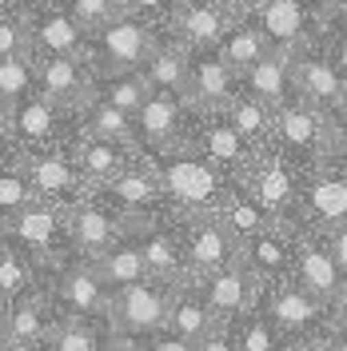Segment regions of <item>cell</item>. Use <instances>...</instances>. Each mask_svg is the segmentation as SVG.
Instances as JSON below:
<instances>
[{
	"label": "cell",
	"instance_id": "obj_1",
	"mask_svg": "<svg viewBox=\"0 0 347 351\" xmlns=\"http://www.w3.org/2000/svg\"><path fill=\"white\" fill-rule=\"evenodd\" d=\"M148 160L168 192L172 216H219L239 188V176L224 172L216 160H208L192 144L168 148V152L148 156Z\"/></svg>",
	"mask_w": 347,
	"mask_h": 351
},
{
	"label": "cell",
	"instance_id": "obj_2",
	"mask_svg": "<svg viewBox=\"0 0 347 351\" xmlns=\"http://www.w3.org/2000/svg\"><path fill=\"white\" fill-rule=\"evenodd\" d=\"M0 136L12 152H44L64 148L84 136V112H68L48 96H28L24 104L0 112Z\"/></svg>",
	"mask_w": 347,
	"mask_h": 351
},
{
	"label": "cell",
	"instance_id": "obj_3",
	"mask_svg": "<svg viewBox=\"0 0 347 351\" xmlns=\"http://www.w3.org/2000/svg\"><path fill=\"white\" fill-rule=\"evenodd\" d=\"M164 36H168L164 28L140 21L132 12H120L116 21H108L104 28H96L88 36L84 56L92 60L96 76L108 80V76H120V72H140V68L148 64V56L160 48Z\"/></svg>",
	"mask_w": 347,
	"mask_h": 351
},
{
	"label": "cell",
	"instance_id": "obj_4",
	"mask_svg": "<svg viewBox=\"0 0 347 351\" xmlns=\"http://www.w3.org/2000/svg\"><path fill=\"white\" fill-rule=\"evenodd\" d=\"M48 300L64 319H92L112 328V287L104 284L96 260L88 256H68L60 267L48 276Z\"/></svg>",
	"mask_w": 347,
	"mask_h": 351
},
{
	"label": "cell",
	"instance_id": "obj_5",
	"mask_svg": "<svg viewBox=\"0 0 347 351\" xmlns=\"http://www.w3.org/2000/svg\"><path fill=\"white\" fill-rule=\"evenodd\" d=\"M331 140H335V116L320 104L296 96L291 104L276 108V152H283L296 168L304 172L324 168Z\"/></svg>",
	"mask_w": 347,
	"mask_h": 351
},
{
	"label": "cell",
	"instance_id": "obj_6",
	"mask_svg": "<svg viewBox=\"0 0 347 351\" xmlns=\"http://www.w3.org/2000/svg\"><path fill=\"white\" fill-rule=\"evenodd\" d=\"M256 304H260L263 315L283 331L287 343L324 335V331H331V319H335V307L327 304V300H320L311 287H304L296 276H287L280 284L260 287V300H256Z\"/></svg>",
	"mask_w": 347,
	"mask_h": 351
},
{
	"label": "cell",
	"instance_id": "obj_7",
	"mask_svg": "<svg viewBox=\"0 0 347 351\" xmlns=\"http://www.w3.org/2000/svg\"><path fill=\"white\" fill-rule=\"evenodd\" d=\"M92 196L100 199V204H108L128 228H140V223H152V219L172 216L168 192H164V184H160V176H156L152 160H148L144 152H140V160L132 164L128 172L116 176V180L104 184V188H96Z\"/></svg>",
	"mask_w": 347,
	"mask_h": 351
},
{
	"label": "cell",
	"instance_id": "obj_8",
	"mask_svg": "<svg viewBox=\"0 0 347 351\" xmlns=\"http://www.w3.org/2000/svg\"><path fill=\"white\" fill-rule=\"evenodd\" d=\"M0 236H12L16 243H24L48 271L60 267L68 256H76L72 236H68V208L48 204V199H36L24 212L0 219Z\"/></svg>",
	"mask_w": 347,
	"mask_h": 351
},
{
	"label": "cell",
	"instance_id": "obj_9",
	"mask_svg": "<svg viewBox=\"0 0 347 351\" xmlns=\"http://www.w3.org/2000/svg\"><path fill=\"white\" fill-rule=\"evenodd\" d=\"M176 287L180 284H164V280H140V284L116 287L112 291V331L128 335L136 343H148L160 331H168Z\"/></svg>",
	"mask_w": 347,
	"mask_h": 351
},
{
	"label": "cell",
	"instance_id": "obj_10",
	"mask_svg": "<svg viewBox=\"0 0 347 351\" xmlns=\"http://www.w3.org/2000/svg\"><path fill=\"white\" fill-rule=\"evenodd\" d=\"M248 16L267 32L272 48L300 52L315 44L327 28V0H256Z\"/></svg>",
	"mask_w": 347,
	"mask_h": 351
},
{
	"label": "cell",
	"instance_id": "obj_11",
	"mask_svg": "<svg viewBox=\"0 0 347 351\" xmlns=\"http://www.w3.org/2000/svg\"><path fill=\"white\" fill-rule=\"evenodd\" d=\"M184 144H192L200 152L208 156V160H216L224 172L232 176H243L263 152H256L248 140H243V132L232 124V116L228 108H192L188 116V136H184Z\"/></svg>",
	"mask_w": 347,
	"mask_h": 351
},
{
	"label": "cell",
	"instance_id": "obj_12",
	"mask_svg": "<svg viewBox=\"0 0 347 351\" xmlns=\"http://www.w3.org/2000/svg\"><path fill=\"white\" fill-rule=\"evenodd\" d=\"M239 184L248 188V196L260 204L267 216L283 223V219L296 216L300 208V188H304V168H296L283 152H263L248 172L239 176Z\"/></svg>",
	"mask_w": 347,
	"mask_h": 351
},
{
	"label": "cell",
	"instance_id": "obj_13",
	"mask_svg": "<svg viewBox=\"0 0 347 351\" xmlns=\"http://www.w3.org/2000/svg\"><path fill=\"white\" fill-rule=\"evenodd\" d=\"M4 4L24 12L28 36H32V56H76L88 48L92 32L60 0H4Z\"/></svg>",
	"mask_w": 347,
	"mask_h": 351
},
{
	"label": "cell",
	"instance_id": "obj_14",
	"mask_svg": "<svg viewBox=\"0 0 347 351\" xmlns=\"http://www.w3.org/2000/svg\"><path fill=\"white\" fill-rule=\"evenodd\" d=\"M180 236H184V256H188V280L200 284L204 276H212L219 267L239 260L243 243L239 236L224 223V216H176Z\"/></svg>",
	"mask_w": 347,
	"mask_h": 351
},
{
	"label": "cell",
	"instance_id": "obj_15",
	"mask_svg": "<svg viewBox=\"0 0 347 351\" xmlns=\"http://www.w3.org/2000/svg\"><path fill=\"white\" fill-rule=\"evenodd\" d=\"M28 180L36 188V196L48 204H60V208H76L80 199L92 196V184L80 172V160L72 152V144L64 148H44V152H21Z\"/></svg>",
	"mask_w": 347,
	"mask_h": 351
},
{
	"label": "cell",
	"instance_id": "obj_16",
	"mask_svg": "<svg viewBox=\"0 0 347 351\" xmlns=\"http://www.w3.org/2000/svg\"><path fill=\"white\" fill-rule=\"evenodd\" d=\"M296 228L307 232H335L347 223V172L339 168H315L304 172V188H300V208L291 216Z\"/></svg>",
	"mask_w": 347,
	"mask_h": 351
},
{
	"label": "cell",
	"instance_id": "obj_17",
	"mask_svg": "<svg viewBox=\"0 0 347 351\" xmlns=\"http://www.w3.org/2000/svg\"><path fill=\"white\" fill-rule=\"evenodd\" d=\"M36 84L40 96L56 100L68 112H84L96 92H100V76L84 52L76 56H36Z\"/></svg>",
	"mask_w": 347,
	"mask_h": 351
},
{
	"label": "cell",
	"instance_id": "obj_18",
	"mask_svg": "<svg viewBox=\"0 0 347 351\" xmlns=\"http://www.w3.org/2000/svg\"><path fill=\"white\" fill-rule=\"evenodd\" d=\"M188 100L176 96V92H160L152 88L148 104L136 112V132H140V152L148 156H160L168 148H180L184 136H188Z\"/></svg>",
	"mask_w": 347,
	"mask_h": 351
},
{
	"label": "cell",
	"instance_id": "obj_19",
	"mask_svg": "<svg viewBox=\"0 0 347 351\" xmlns=\"http://www.w3.org/2000/svg\"><path fill=\"white\" fill-rule=\"evenodd\" d=\"M296 280L304 287H311L331 307H339L347 300V280L339 271V263H335V256H331V247H327V236H320V232L296 228Z\"/></svg>",
	"mask_w": 347,
	"mask_h": 351
},
{
	"label": "cell",
	"instance_id": "obj_20",
	"mask_svg": "<svg viewBox=\"0 0 347 351\" xmlns=\"http://www.w3.org/2000/svg\"><path fill=\"white\" fill-rule=\"evenodd\" d=\"M291 72H296V92L320 104L324 112H339L347 104V80L335 68V60L327 56V48L320 40L291 52Z\"/></svg>",
	"mask_w": 347,
	"mask_h": 351
},
{
	"label": "cell",
	"instance_id": "obj_21",
	"mask_svg": "<svg viewBox=\"0 0 347 351\" xmlns=\"http://www.w3.org/2000/svg\"><path fill=\"white\" fill-rule=\"evenodd\" d=\"M239 16L243 12L232 8V4H224V0H184L172 28H168V36H176V40L184 44V48H192V52L195 48H219Z\"/></svg>",
	"mask_w": 347,
	"mask_h": 351
},
{
	"label": "cell",
	"instance_id": "obj_22",
	"mask_svg": "<svg viewBox=\"0 0 347 351\" xmlns=\"http://www.w3.org/2000/svg\"><path fill=\"white\" fill-rule=\"evenodd\" d=\"M243 84H239L236 68L219 56V48H195L192 52V72H188V108H232Z\"/></svg>",
	"mask_w": 347,
	"mask_h": 351
},
{
	"label": "cell",
	"instance_id": "obj_23",
	"mask_svg": "<svg viewBox=\"0 0 347 351\" xmlns=\"http://www.w3.org/2000/svg\"><path fill=\"white\" fill-rule=\"evenodd\" d=\"M128 232H132L128 223L116 216L108 204H100L96 196H88V199H80L76 208H68V236H72V247H76L80 256H88V260H100V256H104L108 247H116Z\"/></svg>",
	"mask_w": 347,
	"mask_h": 351
},
{
	"label": "cell",
	"instance_id": "obj_24",
	"mask_svg": "<svg viewBox=\"0 0 347 351\" xmlns=\"http://www.w3.org/2000/svg\"><path fill=\"white\" fill-rule=\"evenodd\" d=\"M239 260L248 263V271L256 276V284H280L287 276H296V228L283 219V223H272L267 232L243 240V252Z\"/></svg>",
	"mask_w": 347,
	"mask_h": 351
},
{
	"label": "cell",
	"instance_id": "obj_25",
	"mask_svg": "<svg viewBox=\"0 0 347 351\" xmlns=\"http://www.w3.org/2000/svg\"><path fill=\"white\" fill-rule=\"evenodd\" d=\"M60 324V311L52 307L48 291L44 295H28L16 304L0 307V348H40L48 343L52 328Z\"/></svg>",
	"mask_w": 347,
	"mask_h": 351
},
{
	"label": "cell",
	"instance_id": "obj_26",
	"mask_svg": "<svg viewBox=\"0 0 347 351\" xmlns=\"http://www.w3.org/2000/svg\"><path fill=\"white\" fill-rule=\"evenodd\" d=\"M195 287H200V295L208 300V307H212V315H216L219 324L239 319L243 311H252L256 300H260V284H256V276L248 271L243 260L228 263V267H219L212 276H204Z\"/></svg>",
	"mask_w": 347,
	"mask_h": 351
},
{
	"label": "cell",
	"instance_id": "obj_27",
	"mask_svg": "<svg viewBox=\"0 0 347 351\" xmlns=\"http://www.w3.org/2000/svg\"><path fill=\"white\" fill-rule=\"evenodd\" d=\"M48 276L52 271L24 243H16L12 236H0V307L28 300V295H44Z\"/></svg>",
	"mask_w": 347,
	"mask_h": 351
},
{
	"label": "cell",
	"instance_id": "obj_28",
	"mask_svg": "<svg viewBox=\"0 0 347 351\" xmlns=\"http://www.w3.org/2000/svg\"><path fill=\"white\" fill-rule=\"evenodd\" d=\"M239 84H243L248 96L263 100L267 108H283L300 96L296 92V72H291V52H283V48H272L260 64L239 76Z\"/></svg>",
	"mask_w": 347,
	"mask_h": 351
},
{
	"label": "cell",
	"instance_id": "obj_29",
	"mask_svg": "<svg viewBox=\"0 0 347 351\" xmlns=\"http://www.w3.org/2000/svg\"><path fill=\"white\" fill-rule=\"evenodd\" d=\"M72 152H76V160H80V172L88 176L92 192L104 188V184H112L116 176H124L132 164L140 160V148L116 144V140H100V136H88V132L72 144Z\"/></svg>",
	"mask_w": 347,
	"mask_h": 351
},
{
	"label": "cell",
	"instance_id": "obj_30",
	"mask_svg": "<svg viewBox=\"0 0 347 351\" xmlns=\"http://www.w3.org/2000/svg\"><path fill=\"white\" fill-rule=\"evenodd\" d=\"M148 76V84L160 88V92H176L188 100V72H192V48L176 40V36H164L160 48L148 56V64L140 68Z\"/></svg>",
	"mask_w": 347,
	"mask_h": 351
},
{
	"label": "cell",
	"instance_id": "obj_31",
	"mask_svg": "<svg viewBox=\"0 0 347 351\" xmlns=\"http://www.w3.org/2000/svg\"><path fill=\"white\" fill-rule=\"evenodd\" d=\"M216 324H219V319L212 315L208 300L200 295V287H195L192 280L176 287V295H172V315H168V331L184 335V339H192V343H200V339L216 328Z\"/></svg>",
	"mask_w": 347,
	"mask_h": 351
},
{
	"label": "cell",
	"instance_id": "obj_32",
	"mask_svg": "<svg viewBox=\"0 0 347 351\" xmlns=\"http://www.w3.org/2000/svg\"><path fill=\"white\" fill-rule=\"evenodd\" d=\"M267 52H272V40H267V32H263L248 12L232 24V32H228L224 44H219V56L236 68V76H243L248 68H256Z\"/></svg>",
	"mask_w": 347,
	"mask_h": 351
},
{
	"label": "cell",
	"instance_id": "obj_33",
	"mask_svg": "<svg viewBox=\"0 0 347 351\" xmlns=\"http://www.w3.org/2000/svg\"><path fill=\"white\" fill-rule=\"evenodd\" d=\"M96 267H100V276H104V284H108L112 291H116V287H128V284H140V280H152L136 232H128L116 247H108V252L96 260Z\"/></svg>",
	"mask_w": 347,
	"mask_h": 351
},
{
	"label": "cell",
	"instance_id": "obj_34",
	"mask_svg": "<svg viewBox=\"0 0 347 351\" xmlns=\"http://www.w3.org/2000/svg\"><path fill=\"white\" fill-rule=\"evenodd\" d=\"M232 124L243 132V140L256 148V152H272L276 148V108H267L263 100L256 96H248V92H239L236 100H232Z\"/></svg>",
	"mask_w": 347,
	"mask_h": 351
},
{
	"label": "cell",
	"instance_id": "obj_35",
	"mask_svg": "<svg viewBox=\"0 0 347 351\" xmlns=\"http://www.w3.org/2000/svg\"><path fill=\"white\" fill-rule=\"evenodd\" d=\"M84 132L100 136V140H116V144H132L140 148V132H136V116H128L124 108H116L108 100H92L84 108Z\"/></svg>",
	"mask_w": 347,
	"mask_h": 351
},
{
	"label": "cell",
	"instance_id": "obj_36",
	"mask_svg": "<svg viewBox=\"0 0 347 351\" xmlns=\"http://www.w3.org/2000/svg\"><path fill=\"white\" fill-rule=\"evenodd\" d=\"M36 188L28 180V168H24V156L4 148V172H0V219L24 212L28 204H36Z\"/></svg>",
	"mask_w": 347,
	"mask_h": 351
},
{
	"label": "cell",
	"instance_id": "obj_37",
	"mask_svg": "<svg viewBox=\"0 0 347 351\" xmlns=\"http://www.w3.org/2000/svg\"><path fill=\"white\" fill-rule=\"evenodd\" d=\"M36 56H4L0 60V112L24 104L28 96H36Z\"/></svg>",
	"mask_w": 347,
	"mask_h": 351
},
{
	"label": "cell",
	"instance_id": "obj_38",
	"mask_svg": "<svg viewBox=\"0 0 347 351\" xmlns=\"http://www.w3.org/2000/svg\"><path fill=\"white\" fill-rule=\"evenodd\" d=\"M232 331H236V348L239 351H287L283 331L263 315L260 304L252 307V311H243L239 319H232Z\"/></svg>",
	"mask_w": 347,
	"mask_h": 351
},
{
	"label": "cell",
	"instance_id": "obj_39",
	"mask_svg": "<svg viewBox=\"0 0 347 351\" xmlns=\"http://www.w3.org/2000/svg\"><path fill=\"white\" fill-rule=\"evenodd\" d=\"M108 331L112 328L92 324V319H64V315H60V324L52 328L44 351H100V343H104Z\"/></svg>",
	"mask_w": 347,
	"mask_h": 351
},
{
	"label": "cell",
	"instance_id": "obj_40",
	"mask_svg": "<svg viewBox=\"0 0 347 351\" xmlns=\"http://www.w3.org/2000/svg\"><path fill=\"white\" fill-rule=\"evenodd\" d=\"M219 216H224V223H228V228L239 236V243L252 240V236H260V232H267V228L276 223V219H272L260 204H256V199L248 196V188H243V184L236 188V196L228 199V208H224Z\"/></svg>",
	"mask_w": 347,
	"mask_h": 351
},
{
	"label": "cell",
	"instance_id": "obj_41",
	"mask_svg": "<svg viewBox=\"0 0 347 351\" xmlns=\"http://www.w3.org/2000/svg\"><path fill=\"white\" fill-rule=\"evenodd\" d=\"M100 100H108L116 108H124L128 116L148 104V96H152V84H148V76L144 72H120V76H108V80H100V92H96Z\"/></svg>",
	"mask_w": 347,
	"mask_h": 351
},
{
	"label": "cell",
	"instance_id": "obj_42",
	"mask_svg": "<svg viewBox=\"0 0 347 351\" xmlns=\"http://www.w3.org/2000/svg\"><path fill=\"white\" fill-rule=\"evenodd\" d=\"M4 56H32L28 21H24L21 8H12V4H4V16H0V60Z\"/></svg>",
	"mask_w": 347,
	"mask_h": 351
},
{
	"label": "cell",
	"instance_id": "obj_43",
	"mask_svg": "<svg viewBox=\"0 0 347 351\" xmlns=\"http://www.w3.org/2000/svg\"><path fill=\"white\" fill-rule=\"evenodd\" d=\"M60 4H64L68 12L84 24L88 32L104 28L108 21H116V16L124 12V0H60Z\"/></svg>",
	"mask_w": 347,
	"mask_h": 351
},
{
	"label": "cell",
	"instance_id": "obj_44",
	"mask_svg": "<svg viewBox=\"0 0 347 351\" xmlns=\"http://www.w3.org/2000/svg\"><path fill=\"white\" fill-rule=\"evenodd\" d=\"M180 4L184 0H124V12H132V16H140V21L156 24V28H172L176 12H180Z\"/></svg>",
	"mask_w": 347,
	"mask_h": 351
},
{
	"label": "cell",
	"instance_id": "obj_45",
	"mask_svg": "<svg viewBox=\"0 0 347 351\" xmlns=\"http://www.w3.org/2000/svg\"><path fill=\"white\" fill-rule=\"evenodd\" d=\"M320 44L327 48V56L335 60V68L344 72V80H347V16H327V28L320 36Z\"/></svg>",
	"mask_w": 347,
	"mask_h": 351
},
{
	"label": "cell",
	"instance_id": "obj_46",
	"mask_svg": "<svg viewBox=\"0 0 347 351\" xmlns=\"http://www.w3.org/2000/svg\"><path fill=\"white\" fill-rule=\"evenodd\" d=\"M195 351H239L232 324H216V328H212L204 339H200V343H195Z\"/></svg>",
	"mask_w": 347,
	"mask_h": 351
},
{
	"label": "cell",
	"instance_id": "obj_47",
	"mask_svg": "<svg viewBox=\"0 0 347 351\" xmlns=\"http://www.w3.org/2000/svg\"><path fill=\"white\" fill-rule=\"evenodd\" d=\"M144 351H195V343L184 339V335H176V331H160L156 339L144 343Z\"/></svg>",
	"mask_w": 347,
	"mask_h": 351
},
{
	"label": "cell",
	"instance_id": "obj_48",
	"mask_svg": "<svg viewBox=\"0 0 347 351\" xmlns=\"http://www.w3.org/2000/svg\"><path fill=\"white\" fill-rule=\"evenodd\" d=\"M287 351H347L331 331H324V335H311V339H300V343H287Z\"/></svg>",
	"mask_w": 347,
	"mask_h": 351
},
{
	"label": "cell",
	"instance_id": "obj_49",
	"mask_svg": "<svg viewBox=\"0 0 347 351\" xmlns=\"http://www.w3.org/2000/svg\"><path fill=\"white\" fill-rule=\"evenodd\" d=\"M327 247H331V256H335V263H339V271L347 280V223L335 228V232H327Z\"/></svg>",
	"mask_w": 347,
	"mask_h": 351
},
{
	"label": "cell",
	"instance_id": "obj_50",
	"mask_svg": "<svg viewBox=\"0 0 347 351\" xmlns=\"http://www.w3.org/2000/svg\"><path fill=\"white\" fill-rule=\"evenodd\" d=\"M324 168H339V172H347V132H335V140H331V152H327Z\"/></svg>",
	"mask_w": 347,
	"mask_h": 351
},
{
	"label": "cell",
	"instance_id": "obj_51",
	"mask_svg": "<svg viewBox=\"0 0 347 351\" xmlns=\"http://www.w3.org/2000/svg\"><path fill=\"white\" fill-rule=\"evenodd\" d=\"M100 351H144V343H136V339L120 335V331H108L104 343H100Z\"/></svg>",
	"mask_w": 347,
	"mask_h": 351
},
{
	"label": "cell",
	"instance_id": "obj_52",
	"mask_svg": "<svg viewBox=\"0 0 347 351\" xmlns=\"http://www.w3.org/2000/svg\"><path fill=\"white\" fill-rule=\"evenodd\" d=\"M331 335H335V339H339V343L347 348V300H344L339 307H335V319H331Z\"/></svg>",
	"mask_w": 347,
	"mask_h": 351
},
{
	"label": "cell",
	"instance_id": "obj_53",
	"mask_svg": "<svg viewBox=\"0 0 347 351\" xmlns=\"http://www.w3.org/2000/svg\"><path fill=\"white\" fill-rule=\"evenodd\" d=\"M327 16H347V0H327Z\"/></svg>",
	"mask_w": 347,
	"mask_h": 351
},
{
	"label": "cell",
	"instance_id": "obj_54",
	"mask_svg": "<svg viewBox=\"0 0 347 351\" xmlns=\"http://www.w3.org/2000/svg\"><path fill=\"white\" fill-rule=\"evenodd\" d=\"M331 116H335V132H347V104L339 112H331Z\"/></svg>",
	"mask_w": 347,
	"mask_h": 351
},
{
	"label": "cell",
	"instance_id": "obj_55",
	"mask_svg": "<svg viewBox=\"0 0 347 351\" xmlns=\"http://www.w3.org/2000/svg\"><path fill=\"white\" fill-rule=\"evenodd\" d=\"M0 351H40V348H0Z\"/></svg>",
	"mask_w": 347,
	"mask_h": 351
}]
</instances>
